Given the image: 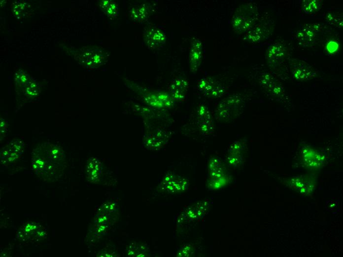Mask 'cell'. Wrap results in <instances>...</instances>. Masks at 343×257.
Wrapping results in <instances>:
<instances>
[{
	"mask_svg": "<svg viewBox=\"0 0 343 257\" xmlns=\"http://www.w3.org/2000/svg\"><path fill=\"white\" fill-rule=\"evenodd\" d=\"M322 1L318 0H304L302 4V9L307 14H312L320 8Z\"/></svg>",
	"mask_w": 343,
	"mask_h": 257,
	"instance_id": "cell-14",
	"label": "cell"
},
{
	"mask_svg": "<svg viewBox=\"0 0 343 257\" xmlns=\"http://www.w3.org/2000/svg\"><path fill=\"white\" fill-rule=\"evenodd\" d=\"M286 54L285 46L282 43H276L268 48L266 58L270 65L276 66L283 62Z\"/></svg>",
	"mask_w": 343,
	"mask_h": 257,
	"instance_id": "cell-7",
	"label": "cell"
},
{
	"mask_svg": "<svg viewBox=\"0 0 343 257\" xmlns=\"http://www.w3.org/2000/svg\"><path fill=\"white\" fill-rule=\"evenodd\" d=\"M257 10L252 4L240 6L235 13L232 19L234 30L239 33L249 31L257 19Z\"/></svg>",
	"mask_w": 343,
	"mask_h": 257,
	"instance_id": "cell-2",
	"label": "cell"
},
{
	"mask_svg": "<svg viewBox=\"0 0 343 257\" xmlns=\"http://www.w3.org/2000/svg\"><path fill=\"white\" fill-rule=\"evenodd\" d=\"M241 101L235 96L224 99L218 105L215 112V119L227 122L235 117L241 107Z\"/></svg>",
	"mask_w": 343,
	"mask_h": 257,
	"instance_id": "cell-3",
	"label": "cell"
},
{
	"mask_svg": "<svg viewBox=\"0 0 343 257\" xmlns=\"http://www.w3.org/2000/svg\"><path fill=\"white\" fill-rule=\"evenodd\" d=\"M197 88L203 95L211 98L220 97L226 91L221 83L211 77H204L198 80Z\"/></svg>",
	"mask_w": 343,
	"mask_h": 257,
	"instance_id": "cell-4",
	"label": "cell"
},
{
	"mask_svg": "<svg viewBox=\"0 0 343 257\" xmlns=\"http://www.w3.org/2000/svg\"><path fill=\"white\" fill-rule=\"evenodd\" d=\"M65 158L61 147L50 142H44L32 153V169L41 179L53 181L62 175L66 168Z\"/></svg>",
	"mask_w": 343,
	"mask_h": 257,
	"instance_id": "cell-1",
	"label": "cell"
},
{
	"mask_svg": "<svg viewBox=\"0 0 343 257\" xmlns=\"http://www.w3.org/2000/svg\"><path fill=\"white\" fill-rule=\"evenodd\" d=\"M302 157L305 164L310 168L319 167L323 161L322 155L317 150L309 147L303 150Z\"/></svg>",
	"mask_w": 343,
	"mask_h": 257,
	"instance_id": "cell-10",
	"label": "cell"
},
{
	"mask_svg": "<svg viewBox=\"0 0 343 257\" xmlns=\"http://www.w3.org/2000/svg\"><path fill=\"white\" fill-rule=\"evenodd\" d=\"M209 174L214 182L221 179L223 176V169L220 160L217 158H212L210 160L209 164Z\"/></svg>",
	"mask_w": 343,
	"mask_h": 257,
	"instance_id": "cell-13",
	"label": "cell"
},
{
	"mask_svg": "<svg viewBox=\"0 0 343 257\" xmlns=\"http://www.w3.org/2000/svg\"><path fill=\"white\" fill-rule=\"evenodd\" d=\"M317 30V25L313 24L312 25L307 26L296 33V39L303 44L308 45L315 38Z\"/></svg>",
	"mask_w": 343,
	"mask_h": 257,
	"instance_id": "cell-11",
	"label": "cell"
},
{
	"mask_svg": "<svg viewBox=\"0 0 343 257\" xmlns=\"http://www.w3.org/2000/svg\"><path fill=\"white\" fill-rule=\"evenodd\" d=\"M290 65L293 77L297 80H306L315 74L314 69L304 61L292 59Z\"/></svg>",
	"mask_w": 343,
	"mask_h": 257,
	"instance_id": "cell-6",
	"label": "cell"
},
{
	"mask_svg": "<svg viewBox=\"0 0 343 257\" xmlns=\"http://www.w3.org/2000/svg\"><path fill=\"white\" fill-rule=\"evenodd\" d=\"M265 29L263 27H261L260 25H258V26L249 30V32H248L246 38L250 41L252 42H257L263 38L265 34Z\"/></svg>",
	"mask_w": 343,
	"mask_h": 257,
	"instance_id": "cell-15",
	"label": "cell"
},
{
	"mask_svg": "<svg viewBox=\"0 0 343 257\" xmlns=\"http://www.w3.org/2000/svg\"><path fill=\"white\" fill-rule=\"evenodd\" d=\"M22 149L21 144L16 142H11L1 152V161L4 164L16 160L23 153Z\"/></svg>",
	"mask_w": 343,
	"mask_h": 257,
	"instance_id": "cell-9",
	"label": "cell"
},
{
	"mask_svg": "<svg viewBox=\"0 0 343 257\" xmlns=\"http://www.w3.org/2000/svg\"><path fill=\"white\" fill-rule=\"evenodd\" d=\"M228 161L230 165L235 166L239 165L242 161V158L240 155H230L228 157Z\"/></svg>",
	"mask_w": 343,
	"mask_h": 257,
	"instance_id": "cell-18",
	"label": "cell"
},
{
	"mask_svg": "<svg viewBox=\"0 0 343 257\" xmlns=\"http://www.w3.org/2000/svg\"><path fill=\"white\" fill-rule=\"evenodd\" d=\"M338 44L334 41L329 42L326 46L327 50L330 53H333L336 51L338 49Z\"/></svg>",
	"mask_w": 343,
	"mask_h": 257,
	"instance_id": "cell-19",
	"label": "cell"
},
{
	"mask_svg": "<svg viewBox=\"0 0 343 257\" xmlns=\"http://www.w3.org/2000/svg\"><path fill=\"white\" fill-rule=\"evenodd\" d=\"M244 144L240 141H236L232 143L228 148L230 155H238L244 148Z\"/></svg>",
	"mask_w": 343,
	"mask_h": 257,
	"instance_id": "cell-17",
	"label": "cell"
},
{
	"mask_svg": "<svg viewBox=\"0 0 343 257\" xmlns=\"http://www.w3.org/2000/svg\"><path fill=\"white\" fill-rule=\"evenodd\" d=\"M197 123L201 133L209 135L214 131L213 122L208 108L204 105L199 106L197 110Z\"/></svg>",
	"mask_w": 343,
	"mask_h": 257,
	"instance_id": "cell-5",
	"label": "cell"
},
{
	"mask_svg": "<svg viewBox=\"0 0 343 257\" xmlns=\"http://www.w3.org/2000/svg\"><path fill=\"white\" fill-rule=\"evenodd\" d=\"M164 184L166 187L172 191V190L176 191L183 190L186 188L188 182L181 177L174 175H169L166 177Z\"/></svg>",
	"mask_w": 343,
	"mask_h": 257,
	"instance_id": "cell-12",
	"label": "cell"
},
{
	"mask_svg": "<svg viewBox=\"0 0 343 257\" xmlns=\"http://www.w3.org/2000/svg\"><path fill=\"white\" fill-rule=\"evenodd\" d=\"M187 84L183 80L176 81L175 85H173V94L175 97L182 98L184 97V92L186 90Z\"/></svg>",
	"mask_w": 343,
	"mask_h": 257,
	"instance_id": "cell-16",
	"label": "cell"
},
{
	"mask_svg": "<svg viewBox=\"0 0 343 257\" xmlns=\"http://www.w3.org/2000/svg\"><path fill=\"white\" fill-rule=\"evenodd\" d=\"M202 55V43L199 40L195 39L191 43L189 53V63L191 70H197L201 64Z\"/></svg>",
	"mask_w": 343,
	"mask_h": 257,
	"instance_id": "cell-8",
	"label": "cell"
}]
</instances>
